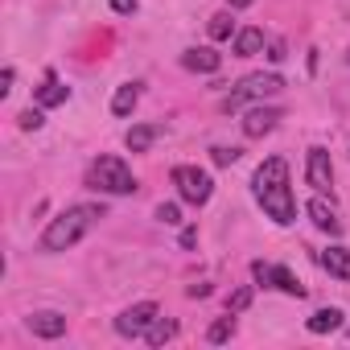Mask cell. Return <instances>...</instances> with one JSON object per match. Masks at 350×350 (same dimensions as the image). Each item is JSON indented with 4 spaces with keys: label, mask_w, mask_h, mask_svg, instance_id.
<instances>
[{
    "label": "cell",
    "mask_w": 350,
    "mask_h": 350,
    "mask_svg": "<svg viewBox=\"0 0 350 350\" xmlns=\"http://www.w3.org/2000/svg\"><path fill=\"white\" fill-rule=\"evenodd\" d=\"M321 268H325L329 276H338V280H350V247H342V243L325 247V252H321Z\"/></svg>",
    "instance_id": "cell-13"
},
{
    "label": "cell",
    "mask_w": 350,
    "mask_h": 350,
    "mask_svg": "<svg viewBox=\"0 0 350 350\" xmlns=\"http://www.w3.org/2000/svg\"><path fill=\"white\" fill-rule=\"evenodd\" d=\"M173 334H178V325H173V321H165V317H157L152 325H148V334H144V342L148 346H165Z\"/></svg>",
    "instance_id": "cell-20"
},
{
    "label": "cell",
    "mask_w": 350,
    "mask_h": 350,
    "mask_svg": "<svg viewBox=\"0 0 350 350\" xmlns=\"http://www.w3.org/2000/svg\"><path fill=\"white\" fill-rule=\"evenodd\" d=\"M211 152H215V165H235L239 161V148H227V144H215Z\"/></svg>",
    "instance_id": "cell-25"
},
{
    "label": "cell",
    "mask_w": 350,
    "mask_h": 350,
    "mask_svg": "<svg viewBox=\"0 0 350 350\" xmlns=\"http://www.w3.org/2000/svg\"><path fill=\"white\" fill-rule=\"evenodd\" d=\"M66 99H70V87H62L58 75H46V83L38 87V103H42V107H58V103H66Z\"/></svg>",
    "instance_id": "cell-16"
},
{
    "label": "cell",
    "mask_w": 350,
    "mask_h": 350,
    "mask_svg": "<svg viewBox=\"0 0 350 350\" xmlns=\"http://www.w3.org/2000/svg\"><path fill=\"white\" fill-rule=\"evenodd\" d=\"M252 190L264 206V215L276 223V227H288L297 219V202H293V190H288V161L284 157H268L256 178H252Z\"/></svg>",
    "instance_id": "cell-1"
},
{
    "label": "cell",
    "mask_w": 350,
    "mask_h": 350,
    "mask_svg": "<svg viewBox=\"0 0 350 350\" xmlns=\"http://www.w3.org/2000/svg\"><path fill=\"white\" fill-rule=\"evenodd\" d=\"M173 186H178L182 202H190V206H206L211 194H215L211 173L198 169V165H178V169H173Z\"/></svg>",
    "instance_id": "cell-5"
},
{
    "label": "cell",
    "mask_w": 350,
    "mask_h": 350,
    "mask_svg": "<svg viewBox=\"0 0 350 350\" xmlns=\"http://www.w3.org/2000/svg\"><path fill=\"white\" fill-rule=\"evenodd\" d=\"M260 50H264V29H252L247 25V29L235 33V58H256Z\"/></svg>",
    "instance_id": "cell-15"
},
{
    "label": "cell",
    "mask_w": 350,
    "mask_h": 350,
    "mask_svg": "<svg viewBox=\"0 0 350 350\" xmlns=\"http://www.w3.org/2000/svg\"><path fill=\"white\" fill-rule=\"evenodd\" d=\"M334 329H342V309H317L313 317H309V334H334Z\"/></svg>",
    "instance_id": "cell-18"
},
{
    "label": "cell",
    "mask_w": 350,
    "mask_h": 350,
    "mask_svg": "<svg viewBox=\"0 0 350 350\" xmlns=\"http://www.w3.org/2000/svg\"><path fill=\"white\" fill-rule=\"evenodd\" d=\"M252 276H256L260 284H272V288L288 293V297H305V284H301V280H297V276H293L284 264H276V268H272V264L256 260V264H252Z\"/></svg>",
    "instance_id": "cell-7"
},
{
    "label": "cell",
    "mask_w": 350,
    "mask_h": 350,
    "mask_svg": "<svg viewBox=\"0 0 350 350\" xmlns=\"http://www.w3.org/2000/svg\"><path fill=\"white\" fill-rule=\"evenodd\" d=\"M99 219H103V206H95V202L66 206V211H62L58 219H50V227L42 231V252H66V247H75Z\"/></svg>",
    "instance_id": "cell-2"
},
{
    "label": "cell",
    "mask_w": 350,
    "mask_h": 350,
    "mask_svg": "<svg viewBox=\"0 0 350 350\" xmlns=\"http://www.w3.org/2000/svg\"><path fill=\"white\" fill-rule=\"evenodd\" d=\"M140 103V87L136 83H124V87H116V95H111V111L124 120V116H132V107Z\"/></svg>",
    "instance_id": "cell-17"
},
{
    "label": "cell",
    "mask_w": 350,
    "mask_h": 350,
    "mask_svg": "<svg viewBox=\"0 0 350 350\" xmlns=\"http://www.w3.org/2000/svg\"><path fill=\"white\" fill-rule=\"evenodd\" d=\"M17 120H21V128H25V132H38V128H42V124H46V116H42V111H38V107H29V111H21V116H17Z\"/></svg>",
    "instance_id": "cell-24"
},
{
    "label": "cell",
    "mask_w": 350,
    "mask_h": 350,
    "mask_svg": "<svg viewBox=\"0 0 350 350\" xmlns=\"http://www.w3.org/2000/svg\"><path fill=\"white\" fill-rule=\"evenodd\" d=\"M252 305V288H235L231 297H227V313H243Z\"/></svg>",
    "instance_id": "cell-23"
},
{
    "label": "cell",
    "mask_w": 350,
    "mask_h": 350,
    "mask_svg": "<svg viewBox=\"0 0 350 350\" xmlns=\"http://www.w3.org/2000/svg\"><path fill=\"white\" fill-rule=\"evenodd\" d=\"M231 9H247V5H256V0H227Z\"/></svg>",
    "instance_id": "cell-30"
},
{
    "label": "cell",
    "mask_w": 350,
    "mask_h": 350,
    "mask_svg": "<svg viewBox=\"0 0 350 350\" xmlns=\"http://www.w3.org/2000/svg\"><path fill=\"white\" fill-rule=\"evenodd\" d=\"M280 120H284V111H280V107H264V103H260V107H252V111L243 116V136L260 140V136H268Z\"/></svg>",
    "instance_id": "cell-8"
},
{
    "label": "cell",
    "mask_w": 350,
    "mask_h": 350,
    "mask_svg": "<svg viewBox=\"0 0 350 350\" xmlns=\"http://www.w3.org/2000/svg\"><path fill=\"white\" fill-rule=\"evenodd\" d=\"M231 338H235V313L219 317V321L206 329V342H211V346H223V342H231Z\"/></svg>",
    "instance_id": "cell-19"
},
{
    "label": "cell",
    "mask_w": 350,
    "mask_h": 350,
    "mask_svg": "<svg viewBox=\"0 0 350 350\" xmlns=\"http://www.w3.org/2000/svg\"><path fill=\"white\" fill-rule=\"evenodd\" d=\"M268 58H272V62H284V58H288V54H284V42H272V46H268Z\"/></svg>",
    "instance_id": "cell-28"
},
{
    "label": "cell",
    "mask_w": 350,
    "mask_h": 350,
    "mask_svg": "<svg viewBox=\"0 0 350 350\" xmlns=\"http://www.w3.org/2000/svg\"><path fill=\"white\" fill-rule=\"evenodd\" d=\"M194 239H198V231H194V227H186V231H182V247H194Z\"/></svg>",
    "instance_id": "cell-29"
},
{
    "label": "cell",
    "mask_w": 350,
    "mask_h": 350,
    "mask_svg": "<svg viewBox=\"0 0 350 350\" xmlns=\"http://www.w3.org/2000/svg\"><path fill=\"white\" fill-rule=\"evenodd\" d=\"M346 334H350V329H346Z\"/></svg>",
    "instance_id": "cell-32"
},
{
    "label": "cell",
    "mask_w": 350,
    "mask_h": 350,
    "mask_svg": "<svg viewBox=\"0 0 350 350\" xmlns=\"http://www.w3.org/2000/svg\"><path fill=\"white\" fill-rule=\"evenodd\" d=\"M305 211H309V219H313V227H317V231H325V235H342V223H338L334 206H325V198H313Z\"/></svg>",
    "instance_id": "cell-12"
},
{
    "label": "cell",
    "mask_w": 350,
    "mask_h": 350,
    "mask_svg": "<svg viewBox=\"0 0 350 350\" xmlns=\"http://www.w3.org/2000/svg\"><path fill=\"white\" fill-rule=\"evenodd\" d=\"M25 325H29V334H33V338H62V334H66V317H62V313H54V309L33 313Z\"/></svg>",
    "instance_id": "cell-11"
},
{
    "label": "cell",
    "mask_w": 350,
    "mask_h": 350,
    "mask_svg": "<svg viewBox=\"0 0 350 350\" xmlns=\"http://www.w3.org/2000/svg\"><path fill=\"white\" fill-rule=\"evenodd\" d=\"M346 62H350V50H346Z\"/></svg>",
    "instance_id": "cell-31"
},
{
    "label": "cell",
    "mask_w": 350,
    "mask_h": 350,
    "mask_svg": "<svg viewBox=\"0 0 350 350\" xmlns=\"http://www.w3.org/2000/svg\"><path fill=\"white\" fill-rule=\"evenodd\" d=\"M231 33H235V21H231V9H227V13H215V17H211V38H215V42H227Z\"/></svg>",
    "instance_id": "cell-21"
},
{
    "label": "cell",
    "mask_w": 350,
    "mask_h": 350,
    "mask_svg": "<svg viewBox=\"0 0 350 350\" xmlns=\"http://www.w3.org/2000/svg\"><path fill=\"white\" fill-rule=\"evenodd\" d=\"M111 9H116L120 17H132V13H136V0H111Z\"/></svg>",
    "instance_id": "cell-26"
},
{
    "label": "cell",
    "mask_w": 350,
    "mask_h": 350,
    "mask_svg": "<svg viewBox=\"0 0 350 350\" xmlns=\"http://www.w3.org/2000/svg\"><path fill=\"white\" fill-rule=\"evenodd\" d=\"M182 66L194 70V75H215V70L223 66V54L211 50V46H190V50L182 54Z\"/></svg>",
    "instance_id": "cell-10"
},
{
    "label": "cell",
    "mask_w": 350,
    "mask_h": 350,
    "mask_svg": "<svg viewBox=\"0 0 350 350\" xmlns=\"http://www.w3.org/2000/svg\"><path fill=\"white\" fill-rule=\"evenodd\" d=\"M87 186L99 194H136V178L120 157H99L87 169Z\"/></svg>",
    "instance_id": "cell-3"
},
{
    "label": "cell",
    "mask_w": 350,
    "mask_h": 350,
    "mask_svg": "<svg viewBox=\"0 0 350 350\" xmlns=\"http://www.w3.org/2000/svg\"><path fill=\"white\" fill-rule=\"evenodd\" d=\"M157 313H161V309H157L152 301L128 305V309L116 317V334H120V338H144V334H148V325L157 321Z\"/></svg>",
    "instance_id": "cell-6"
},
{
    "label": "cell",
    "mask_w": 350,
    "mask_h": 350,
    "mask_svg": "<svg viewBox=\"0 0 350 350\" xmlns=\"http://www.w3.org/2000/svg\"><path fill=\"white\" fill-rule=\"evenodd\" d=\"M13 79H17V70L5 66V75H0V95H9V91H13Z\"/></svg>",
    "instance_id": "cell-27"
},
{
    "label": "cell",
    "mask_w": 350,
    "mask_h": 350,
    "mask_svg": "<svg viewBox=\"0 0 350 350\" xmlns=\"http://www.w3.org/2000/svg\"><path fill=\"white\" fill-rule=\"evenodd\" d=\"M305 178H309L313 190H329V182H334V165H329V152H325V148H309Z\"/></svg>",
    "instance_id": "cell-9"
},
{
    "label": "cell",
    "mask_w": 350,
    "mask_h": 350,
    "mask_svg": "<svg viewBox=\"0 0 350 350\" xmlns=\"http://www.w3.org/2000/svg\"><path fill=\"white\" fill-rule=\"evenodd\" d=\"M161 132H165L161 124H136V128H128V136H124V144H128L132 152H148V148H152V140H157Z\"/></svg>",
    "instance_id": "cell-14"
},
{
    "label": "cell",
    "mask_w": 350,
    "mask_h": 350,
    "mask_svg": "<svg viewBox=\"0 0 350 350\" xmlns=\"http://www.w3.org/2000/svg\"><path fill=\"white\" fill-rule=\"evenodd\" d=\"M284 91V79L280 75H247V79H239V87L223 99V111H235V107H243L247 99H272V95H280Z\"/></svg>",
    "instance_id": "cell-4"
},
{
    "label": "cell",
    "mask_w": 350,
    "mask_h": 350,
    "mask_svg": "<svg viewBox=\"0 0 350 350\" xmlns=\"http://www.w3.org/2000/svg\"><path fill=\"white\" fill-rule=\"evenodd\" d=\"M157 223H165V227H178V223H182V211H178V202H161V206H157Z\"/></svg>",
    "instance_id": "cell-22"
}]
</instances>
